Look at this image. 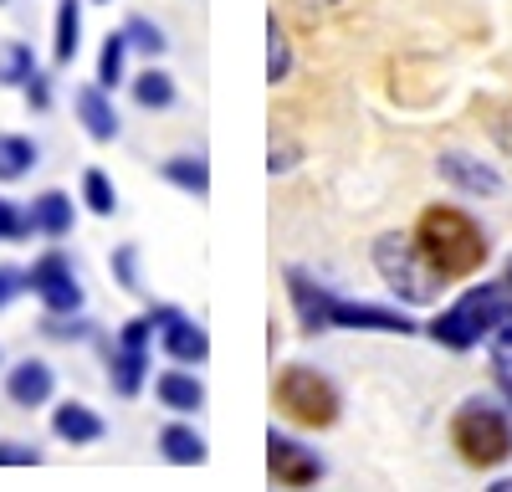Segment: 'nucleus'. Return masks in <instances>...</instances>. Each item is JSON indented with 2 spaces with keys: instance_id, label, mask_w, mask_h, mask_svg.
I'll return each mask as SVG.
<instances>
[{
  "instance_id": "nucleus-6",
  "label": "nucleus",
  "mask_w": 512,
  "mask_h": 492,
  "mask_svg": "<svg viewBox=\"0 0 512 492\" xmlns=\"http://www.w3.org/2000/svg\"><path fill=\"white\" fill-rule=\"evenodd\" d=\"M26 293L41 303V313H82L88 293H82V277L72 267L67 252H47L26 267Z\"/></svg>"
},
{
  "instance_id": "nucleus-26",
  "label": "nucleus",
  "mask_w": 512,
  "mask_h": 492,
  "mask_svg": "<svg viewBox=\"0 0 512 492\" xmlns=\"http://www.w3.org/2000/svg\"><path fill=\"white\" fill-rule=\"evenodd\" d=\"M77 200L88 205L93 216H113L118 211V190L103 170H82V185H77Z\"/></svg>"
},
{
  "instance_id": "nucleus-17",
  "label": "nucleus",
  "mask_w": 512,
  "mask_h": 492,
  "mask_svg": "<svg viewBox=\"0 0 512 492\" xmlns=\"http://www.w3.org/2000/svg\"><path fill=\"white\" fill-rule=\"evenodd\" d=\"M154 395L164 410H175V416H195V410L205 405V385L200 375H190V369H164V375L154 380Z\"/></svg>"
},
{
  "instance_id": "nucleus-33",
  "label": "nucleus",
  "mask_w": 512,
  "mask_h": 492,
  "mask_svg": "<svg viewBox=\"0 0 512 492\" xmlns=\"http://www.w3.org/2000/svg\"><path fill=\"white\" fill-rule=\"evenodd\" d=\"M41 451L26 446V441H0V467H36Z\"/></svg>"
},
{
  "instance_id": "nucleus-28",
  "label": "nucleus",
  "mask_w": 512,
  "mask_h": 492,
  "mask_svg": "<svg viewBox=\"0 0 512 492\" xmlns=\"http://www.w3.org/2000/svg\"><path fill=\"white\" fill-rule=\"evenodd\" d=\"M41 334L82 344V339H98V328H93V318H82V313H47V318H41Z\"/></svg>"
},
{
  "instance_id": "nucleus-19",
  "label": "nucleus",
  "mask_w": 512,
  "mask_h": 492,
  "mask_svg": "<svg viewBox=\"0 0 512 492\" xmlns=\"http://www.w3.org/2000/svg\"><path fill=\"white\" fill-rule=\"evenodd\" d=\"M128 93H134V103H139L144 113H164V108H175V98H180L175 77H169L159 62H149L144 72L128 77Z\"/></svg>"
},
{
  "instance_id": "nucleus-39",
  "label": "nucleus",
  "mask_w": 512,
  "mask_h": 492,
  "mask_svg": "<svg viewBox=\"0 0 512 492\" xmlns=\"http://www.w3.org/2000/svg\"><path fill=\"white\" fill-rule=\"evenodd\" d=\"M502 282H507V287H512V262H507V277H502Z\"/></svg>"
},
{
  "instance_id": "nucleus-4",
  "label": "nucleus",
  "mask_w": 512,
  "mask_h": 492,
  "mask_svg": "<svg viewBox=\"0 0 512 492\" xmlns=\"http://www.w3.org/2000/svg\"><path fill=\"white\" fill-rule=\"evenodd\" d=\"M451 446L461 451L466 467H497L512 457V426L502 416V405L487 395L461 400V410L451 416Z\"/></svg>"
},
{
  "instance_id": "nucleus-13",
  "label": "nucleus",
  "mask_w": 512,
  "mask_h": 492,
  "mask_svg": "<svg viewBox=\"0 0 512 492\" xmlns=\"http://www.w3.org/2000/svg\"><path fill=\"white\" fill-rule=\"evenodd\" d=\"M333 328H369V334H415V323L400 308H374V303H349L333 298Z\"/></svg>"
},
{
  "instance_id": "nucleus-11",
  "label": "nucleus",
  "mask_w": 512,
  "mask_h": 492,
  "mask_svg": "<svg viewBox=\"0 0 512 492\" xmlns=\"http://www.w3.org/2000/svg\"><path fill=\"white\" fill-rule=\"evenodd\" d=\"M52 436L62 446H98L108 436V421L88 400H62V405H52Z\"/></svg>"
},
{
  "instance_id": "nucleus-31",
  "label": "nucleus",
  "mask_w": 512,
  "mask_h": 492,
  "mask_svg": "<svg viewBox=\"0 0 512 492\" xmlns=\"http://www.w3.org/2000/svg\"><path fill=\"white\" fill-rule=\"evenodd\" d=\"M487 349L497 359V369H512V303L502 308V318L492 323V334H487Z\"/></svg>"
},
{
  "instance_id": "nucleus-30",
  "label": "nucleus",
  "mask_w": 512,
  "mask_h": 492,
  "mask_svg": "<svg viewBox=\"0 0 512 492\" xmlns=\"http://www.w3.org/2000/svg\"><path fill=\"white\" fill-rule=\"evenodd\" d=\"M26 236H31V216L21 211L16 200H6V195H0V241H6V246H16V241H26Z\"/></svg>"
},
{
  "instance_id": "nucleus-16",
  "label": "nucleus",
  "mask_w": 512,
  "mask_h": 492,
  "mask_svg": "<svg viewBox=\"0 0 512 492\" xmlns=\"http://www.w3.org/2000/svg\"><path fill=\"white\" fill-rule=\"evenodd\" d=\"M159 349H164V359H175V364H205L210 359V339H205V328L190 313L169 318L159 328Z\"/></svg>"
},
{
  "instance_id": "nucleus-20",
  "label": "nucleus",
  "mask_w": 512,
  "mask_h": 492,
  "mask_svg": "<svg viewBox=\"0 0 512 492\" xmlns=\"http://www.w3.org/2000/svg\"><path fill=\"white\" fill-rule=\"evenodd\" d=\"M159 175H164V185H175V190H185L195 200L210 195V164H205V154H169L159 164Z\"/></svg>"
},
{
  "instance_id": "nucleus-15",
  "label": "nucleus",
  "mask_w": 512,
  "mask_h": 492,
  "mask_svg": "<svg viewBox=\"0 0 512 492\" xmlns=\"http://www.w3.org/2000/svg\"><path fill=\"white\" fill-rule=\"evenodd\" d=\"M149 369H154V354H149V349L108 344V385H113V395L134 400V395L149 385Z\"/></svg>"
},
{
  "instance_id": "nucleus-7",
  "label": "nucleus",
  "mask_w": 512,
  "mask_h": 492,
  "mask_svg": "<svg viewBox=\"0 0 512 492\" xmlns=\"http://www.w3.org/2000/svg\"><path fill=\"white\" fill-rule=\"evenodd\" d=\"M267 467H272V477L282 487H308V482L323 477V457H318V451H308L303 441H292L282 431L267 436Z\"/></svg>"
},
{
  "instance_id": "nucleus-1",
  "label": "nucleus",
  "mask_w": 512,
  "mask_h": 492,
  "mask_svg": "<svg viewBox=\"0 0 512 492\" xmlns=\"http://www.w3.org/2000/svg\"><path fill=\"white\" fill-rule=\"evenodd\" d=\"M415 241L441 277H472V272H482V262L492 252L487 231L466 211H456V205H431V211L415 221Z\"/></svg>"
},
{
  "instance_id": "nucleus-10",
  "label": "nucleus",
  "mask_w": 512,
  "mask_h": 492,
  "mask_svg": "<svg viewBox=\"0 0 512 492\" xmlns=\"http://www.w3.org/2000/svg\"><path fill=\"white\" fill-rule=\"evenodd\" d=\"M72 113L82 123V134H88L93 144H113L118 139V108H113V93L103 88V82H88V88L72 93Z\"/></svg>"
},
{
  "instance_id": "nucleus-40",
  "label": "nucleus",
  "mask_w": 512,
  "mask_h": 492,
  "mask_svg": "<svg viewBox=\"0 0 512 492\" xmlns=\"http://www.w3.org/2000/svg\"><path fill=\"white\" fill-rule=\"evenodd\" d=\"M93 6H108V0H93Z\"/></svg>"
},
{
  "instance_id": "nucleus-25",
  "label": "nucleus",
  "mask_w": 512,
  "mask_h": 492,
  "mask_svg": "<svg viewBox=\"0 0 512 492\" xmlns=\"http://www.w3.org/2000/svg\"><path fill=\"white\" fill-rule=\"evenodd\" d=\"M123 36H128V52H139V57H149V62H159L164 47H169L164 26L149 21V16H128V21H123Z\"/></svg>"
},
{
  "instance_id": "nucleus-37",
  "label": "nucleus",
  "mask_w": 512,
  "mask_h": 492,
  "mask_svg": "<svg viewBox=\"0 0 512 492\" xmlns=\"http://www.w3.org/2000/svg\"><path fill=\"white\" fill-rule=\"evenodd\" d=\"M502 395L512 400V375H507V369H502Z\"/></svg>"
},
{
  "instance_id": "nucleus-12",
  "label": "nucleus",
  "mask_w": 512,
  "mask_h": 492,
  "mask_svg": "<svg viewBox=\"0 0 512 492\" xmlns=\"http://www.w3.org/2000/svg\"><path fill=\"white\" fill-rule=\"evenodd\" d=\"M436 170H441V180H446L451 190H461V195H497V190H502V175L492 170V164L461 154V149H446V154L436 159Z\"/></svg>"
},
{
  "instance_id": "nucleus-3",
  "label": "nucleus",
  "mask_w": 512,
  "mask_h": 492,
  "mask_svg": "<svg viewBox=\"0 0 512 492\" xmlns=\"http://www.w3.org/2000/svg\"><path fill=\"white\" fill-rule=\"evenodd\" d=\"M512 303V287L507 282H482L472 287V293H461L451 308H441L431 323H425V334H431L441 349H477L487 334H492V323L502 318V308Z\"/></svg>"
},
{
  "instance_id": "nucleus-8",
  "label": "nucleus",
  "mask_w": 512,
  "mask_h": 492,
  "mask_svg": "<svg viewBox=\"0 0 512 492\" xmlns=\"http://www.w3.org/2000/svg\"><path fill=\"white\" fill-rule=\"evenodd\" d=\"M6 400L16 410H41L57 400V369L47 359H21L6 369Z\"/></svg>"
},
{
  "instance_id": "nucleus-23",
  "label": "nucleus",
  "mask_w": 512,
  "mask_h": 492,
  "mask_svg": "<svg viewBox=\"0 0 512 492\" xmlns=\"http://www.w3.org/2000/svg\"><path fill=\"white\" fill-rule=\"evenodd\" d=\"M31 72H36V52L26 47V41L21 36L0 41V88H26Z\"/></svg>"
},
{
  "instance_id": "nucleus-24",
  "label": "nucleus",
  "mask_w": 512,
  "mask_h": 492,
  "mask_svg": "<svg viewBox=\"0 0 512 492\" xmlns=\"http://www.w3.org/2000/svg\"><path fill=\"white\" fill-rule=\"evenodd\" d=\"M93 82H103L108 93L118 88V82H128V36H123V26L103 36V52H98V77H93Z\"/></svg>"
},
{
  "instance_id": "nucleus-27",
  "label": "nucleus",
  "mask_w": 512,
  "mask_h": 492,
  "mask_svg": "<svg viewBox=\"0 0 512 492\" xmlns=\"http://www.w3.org/2000/svg\"><path fill=\"white\" fill-rule=\"evenodd\" d=\"M287 77H292V41H287V31L272 16L267 21V82L277 88V82H287Z\"/></svg>"
},
{
  "instance_id": "nucleus-2",
  "label": "nucleus",
  "mask_w": 512,
  "mask_h": 492,
  "mask_svg": "<svg viewBox=\"0 0 512 492\" xmlns=\"http://www.w3.org/2000/svg\"><path fill=\"white\" fill-rule=\"evenodd\" d=\"M374 272L384 277V287L400 298V303H415V308H425V303H436L441 298V287H446V277L431 267V257L420 252V241L415 236H400V231H384L379 241H374Z\"/></svg>"
},
{
  "instance_id": "nucleus-9",
  "label": "nucleus",
  "mask_w": 512,
  "mask_h": 492,
  "mask_svg": "<svg viewBox=\"0 0 512 492\" xmlns=\"http://www.w3.org/2000/svg\"><path fill=\"white\" fill-rule=\"evenodd\" d=\"M287 298L297 308L303 334H323V328H333V293L323 282H313L303 267H287Z\"/></svg>"
},
{
  "instance_id": "nucleus-18",
  "label": "nucleus",
  "mask_w": 512,
  "mask_h": 492,
  "mask_svg": "<svg viewBox=\"0 0 512 492\" xmlns=\"http://www.w3.org/2000/svg\"><path fill=\"white\" fill-rule=\"evenodd\" d=\"M82 52V0H57L52 16V67H72Z\"/></svg>"
},
{
  "instance_id": "nucleus-5",
  "label": "nucleus",
  "mask_w": 512,
  "mask_h": 492,
  "mask_svg": "<svg viewBox=\"0 0 512 492\" xmlns=\"http://www.w3.org/2000/svg\"><path fill=\"white\" fill-rule=\"evenodd\" d=\"M277 405H282V416H292L297 426H333L338 421V390L328 375H318V369L308 364H287L282 375H277Z\"/></svg>"
},
{
  "instance_id": "nucleus-29",
  "label": "nucleus",
  "mask_w": 512,
  "mask_h": 492,
  "mask_svg": "<svg viewBox=\"0 0 512 492\" xmlns=\"http://www.w3.org/2000/svg\"><path fill=\"white\" fill-rule=\"evenodd\" d=\"M108 267H113V282L123 287V293H144V277H139V246H134V241H123L118 252L108 257Z\"/></svg>"
},
{
  "instance_id": "nucleus-36",
  "label": "nucleus",
  "mask_w": 512,
  "mask_h": 492,
  "mask_svg": "<svg viewBox=\"0 0 512 492\" xmlns=\"http://www.w3.org/2000/svg\"><path fill=\"white\" fill-rule=\"evenodd\" d=\"M492 139L512 154V108H497V118H492Z\"/></svg>"
},
{
  "instance_id": "nucleus-21",
  "label": "nucleus",
  "mask_w": 512,
  "mask_h": 492,
  "mask_svg": "<svg viewBox=\"0 0 512 492\" xmlns=\"http://www.w3.org/2000/svg\"><path fill=\"white\" fill-rule=\"evenodd\" d=\"M159 451H164V462L169 467H200L205 462V436L185 421H169L159 431Z\"/></svg>"
},
{
  "instance_id": "nucleus-14",
  "label": "nucleus",
  "mask_w": 512,
  "mask_h": 492,
  "mask_svg": "<svg viewBox=\"0 0 512 492\" xmlns=\"http://www.w3.org/2000/svg\"><path fill=\"white\" fill-rule=\"evenodd\" d=\"M26 216H31V231H36V236L62 241V236H72V226H77V200H72L67 190H41V195L26 205Z\"/></svg>"
},
{
  "instance_id": "nucleus-34",
  "label": "nucleus",
  "mask_w": 512,
  "mask_h": 492,
  "mask_svg": "<svg viewBox=\"0 0 512 492\" xmlns=\"http://www.w3.org/2000/svg\"><path fill=\"white\" fill-rule=\"evenodd\" d=\"M26 293V272L21 267H6V262H0V308H6L11 298H21Z\"/></svg>"
},
{
  "instance_id": "nucleus-35",
  "label": "nucleus",
  "mask_w": 512,
  "mask_h": 492,
  "mask_svg": "<svg viewBox=\"0 0 512 492\" xmlns=\"http://www.w3.org/2000/svg\"><path fill=\"white\" fill-rule=\"evenodd\" d=\"M292 164H297V149H292V144H272V159H267V170H272V175H287Z\"/></svg>"
},
{
  "instance_id": "nucleus-38",
  "label": "nucleus",
  "mask_w": 512,
  "mask_h": 492,
  "mask_svg": "<svg viewBox=\"0 0 512 492\" xmlns=\"http://www.w3.org/2000/svg\"><path fill=\"white\" fill-rule=\"evenodd\" d=\"M492 492H512V477H502V482H492Z\"/></svg>"
},
{
  "instance_id": "nucleus-41",
  "label": "nucleus",
  "mask_w": 512,
  "mask_h": 492,
  "mask_svg": "<svg viewBox=\"0 0 512 492\" xmlns=\"http://www.w3.org/2000/svg\"><path fill=\"white\" fill-rule=\"evenodd\" d=\"M0 6H11V0H0Z\"/></svg>"
},
{
  "instance_id": "nucleus-32",
  "label": "nucleus",
  "mask_w": 512,
  "mask_h": 492,
  "mask_svg": "<svg viewBox=\"0 0 512 492\" xmlns=\"http://www.w3.org/2000/svg\"><path fill=\"white\" fill-rule=\"evenodd\" d=\"M21 93H26V108H31V113H47V108H52V72H41V67H36Z\"/></svg>"
},
{
  "instance_id": "nucleus-22",
  "label": "nucleus",
  "mask_w": 512,
  "mask_h": 492,
  "mask_svg": "<svg viewBox=\"0 0 512 492\" xmlns=\"http://www.w3.org/2000/svg\"><path fill=\"white\" fill-rule=\"evenodd\" d=\"M41 164V144L31 134H0V185L26 180Z\"/></svg>"
}]
</instances>
